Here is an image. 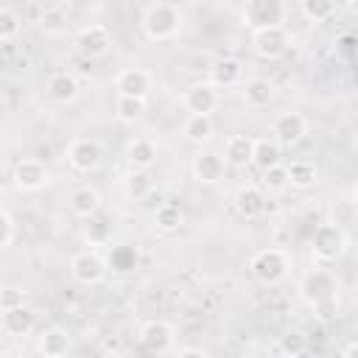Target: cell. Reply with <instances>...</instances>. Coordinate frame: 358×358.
I'll list each match as a JSON object with an SVG mask.
<instances>
[{"label":"cell","instance_id":"30","mask_svg":"<svg viewBox=\"0 0 358 358\" xmlns=\"http://www.w3.org/2000/svg\"><path fill=\"white\" fill-rule=\"evenodd\" d=\"M316 179H319V171H316L313 162H308V159H296V162L288 165V182H291V187L308 190V187L316 185Z\"/></svg>","mask_w":358,"mask_h":358},{"label":"cell","instance_id":"8","mask_svg":"<svg viewBox=\"0 0 358 358\" xmlns=\"http://www.w3.org/2000/svg\"><path fill=\"white\" fill-rule=\"evenodd\" d=\"M106 271H109L106 260L92 249H84V252L73 255V260H70V274L81 285H98L106 277Z\"/></svg>","mask_w":358,"mask_h":358},{"label":"cell","instance_id":"6","mask_svg":"<svg viewBox=\"0 0 358 358\" xmlns=\"http://www.w3.org/2000/svg\"><path fill=\"white\" fill-rule=\"evenodd\" d=\"M291 48V34L285 25H268V28H257L252 31V50L255 56L266 59V62H274V59H282Z\"/></svg>","mask_w":358,"mask_h":358},{"label":"cell","instance_id":"33","mask_svg":"<svg viewBox=\"0 0 358 358\" xmlns=\"http://www.w3.org/2000/svg\"><path fill=\"white\" fill-rule=\"evenodd\" d=\"M123 187L131 199H145L151 190H154V176L148 171H131L126 179H123Z\"/></svg>","mask_w":358,"mask_h":358},{"label":"cell","instance_id":"24","mask_svg":"<svg viewBox=\"0 0 358 358\" xmlns=\"http://www.w3.org/2000/svg\"><path fill=\"white\" fill-rule=\"evenodd\" d=\"M70 210L78 215V218H92L98 210H101V193L90 185H81L73 190L70 196Z\"/></svg>","mask_w":358,"mask_h":358},{"label":"cell","instance_id":"2","mask_svg":"<svg viewBox=\"0 0 358 358\" xmlns=\"http://www.w3.org/2000/svg\"><path fill=\"white\" fill-rule=\"evenodd\" d=\"M140 28H143V34L151 42H168V39H173V36L182 34V28H185V11H182L179 3H168V0L148 3L143 8Z\"/></svg>","mask_w":358,"mask_h":358},{"label":"cell","instance_id":"43","mask_svg":"<svg viewBox=\"0 0 358 358\" xmlns=\"http://www.w3.org/2000/svg\"><path fill=\"white\" fill-rule=\"evenodd\" d=\"M347 8H350L355 17H358V0H350V3H347Z\"/></svg>","mask_w":358,"mask_h":358},{"label":"cell","instance_id":"22","mask_svg":"<svg viewBox=\"0 0 358 358\" xmlns=\"http://www.w3.org/2000/svg\"><path fill=\"white\" fill-rule=\"evenodd\" d=\"M126 159H129L131 171H151V165L157 162V145L148 137H137L129 143Z\"/></svg>","mask_w":358,"mask_h":358},{"label":"cell","instance_id":"15","mask_svg":"<svg viewBox=\"0 0 358 358\" xmlns=\"http://www.w3.org/2000/svg\"><path fill=\"white\" fill-rule=\"evenodd\" d=\"M140 344H143L148 352L162 355V352H168V350L173 347V327H171L168 322H162V319H151V322H145L143 330H140Z\"/></svg>","mask_w":358,"mask_h":358},{"label":"cell","instance_id":"14","mask_svg":"<svg viewBox=\"0 0 358 358\" xmlns=\"http://www.w3.org/2000/svg\"><path fill=\"white\" fill-rule=\"evenodd\" d=\"M115 90L123 98H145L151 90V73L143 67H126L115 76Z\"/></svg>","mask_w":358,"mask_h":358},{"label":"cell","instance_id":"16","mask_svg":"<svg viewBox=\"0 0 358 358\" xmlns=\"http://www.w3.org/2000/svg\"><path fill=\"white\" fill-rule=\"evenodd\" d=\"M45 92H48V98H50L53 103L67 106V103H73V101L78 98V78H76L73 73H67V70L50 73L48 81H45Z\"/></svg>","mask_w":358,"mask_h":358},{"label":"cell","instance_id":"4","mask_svg":"<svg viewBox=\"0 0 358 358\" xmlns=\"http://www.w3.org/2000/svg\"><path fill=\"white\" fill-rule=\"evenodd\" d=\"M347 249V232L341 224H333V221H324L313 229L310 235V255L319 260V263H333L344 255Z\"/></svg>","mask_w":358,"mask_h":358},{"label":"cell","instance_id":"10","mask_svg":"<svg viewBox=\"0 0 358 358\" xmlns=\"http://www.w3.org/2000/svg\"><path fill=\"white\" fill-rule=\"evenodd\" d=\"M76 45L87 59H101L112 48V31L103 22H90L76 34Z\"/></svg>","mask_w":358,"mask_h":358},{"label":"cell","instance_id":"37","mask_svg":"<svg viewBox=\"0 0 358 358\" xmlns=\"http://www.w3.org/2000/svg\"><path fill=\"white\" fill-rule=\"evenodd\" d=\"M14 238H17V221L11 210H3L0 213V249H11Z\"/></svg>","mask_w":358,"mask_h":358},{"label":"cell","instance_id":"36","mask_svg":"<svg viewBox=\"0 0 358 358\" xmlns=\"http://www.w3.org/2000/svg\"><path fill=\"white\" fill-rule=\"evenodd\" d=\"M263 176V190H268V193H280V190H285L291 182H288V165H274V168H268V171H260Z\"/></svg>","mask_w":358,"mask_h":358},{"label":"cell","instance_id":"32","mask_svg":"<svg viewBox=\"0 0 358 358\" xmlns=\"http://www.w3.org/2000/svg\"><path fill=\"white\" fill-rule=\"evenodd\" d=\"M277 350L282 358H302L305 350H308V338L302 330H285L280 338H277Z\"/></svg>","mask_w":358,"mask_h":358},{"label":"cell","instance_id":"20","mask_svg":"<svg viewBox=\"0 0 358 358\" xmlns=\"http://www.w3.org/2000/svg\"><path fill=\"white\" fill-rule=\"evenodd\" d=\"M241 78H243V64H241L238 59H232V56L218 59V62H213V67H210V84L218 87V90L235 87V84H241Z\"/></svg>","mask_w":358,"mask_h":358},{"label":"cell","instance_id":"41","mask_svg":"<svg viewBox=\"0 0 358 358\" xmlns=\"http://www.w3.org/2000/svg\"><path fill=\"white\" fill-rule=\"evenodd\" d=\"M179 358H210V352L201 350V347H187V350L179 352Z\"/></svg>","mask_w":358,"mask_h":358},{"label":"cell","instance_id":"31","mask_svg":"<svg viewBox=\"0 0 358 358\" xmlns=\"http://www.w3.org/2000/svg\"><path fill=\"white\" fill-rule=\"evenodd\" d=\"M145 109H148L145 98H123V95H117V101H115V117L120 123H137V120H143Z\"/></svg>","mask_w":358,"mask_h":358},{"label":"cell","instance_id":"42","mask_svg":"<svg viewBox=\"0 0 358 358\" xmlns=\"http://www.w3.org/2000/svg\"><path fill=\"white\" fill-rule=\"evenodd\" d=\"M341 358H358V341H352L347 350H344V355Z\"/></svg>","mask_w":358,"mask_h":358},{"label":"cell","instance_id":"21","mask_svg":"<svg viewBox=\"0 0 358 358\" xmlns=\"http://www.w3.org/2000/svg\"><path fill=\"white\" fill-rule=\"evenodd\" d=\"M36 350L42 358H64L70 350V333L64 327H48L36 338Z\"/></svg>","mask_w":358,"mask_h":358},{"label":"cell","instance_id":"23","mask_svg":"<svg viewBox=\"0 0 358 358\" xmlns=\"http://www.w3.org/2000/svg\"><path fill=\"white\" fill-rule=\"evenodd\" d=\"M252 165H257L260 171H268L274 165H282V145L274 137H257L255 140V157Z\"/></svg>","mask_w":358,"mask_h":358},{"label":"cell","instance_id":"12","mask_svg":"<svg viewBox=\"0 0 358 358\" xmlns=\"http://www.w3.org/2000/svg\"><path fill=\"white\" fill-rule=\"evenodd\" d=\"M271 134L280 145L291 148V145H299L308 134V120L302 112H282L274 117V126H271Z\"/></svg>","mask_w":358,"mask_h":358},{"label":"cell","instance_id":"9","mask_svg":"<svg viewBox=\"0 0 358 358\" xmlns=\"http://www.w3.org/2000/svg\"><path fill=\"white\" fill-rule=\"evenodd\" d=\"M50 182V171L42 159L36 157H25L14 165V187L22 193H36Z\"/></svg>","mask_w":358,"mask_h":358},{"label":"cell","instance_id":"7","mask_svg":"<svg viewBox=\"0 0 358 358\" xmlns=\"http://www.w3.org/2000/svg\"><path fill=\"white\" fill-rule=\"evenodd\" d=\"M182 103L190 115H204V117H213V112L221 106V92L218 87H213L210 81H196L185 90L182 95Z\"/></svg>","mask_w":358,"mask_h":358},{"label":"cell","instance_id":"5","mask_svg":"<svg viewBox=\"0 0 358 358\" xmlns=\"http://www.w3.org/2000/svg\"><path fill=\"white\" fill-rule=\"evenodd\" d=\"M285 14H288V6L282 0H246L241 8V22L257 31L268 25H282Z\"/></svg>","mask_w":358,"mask_h":358},{"label":"cell","instance_id":"25","mask_svg":"<svg viewBox=\"0 0 358 358\" xmlns=\"http://www.w3.org/2000/svg\"><path fill=\"white\" fill-rule=\"evenodd\" d=\"M274 101V84L268 78H249L243 84V103L252 109H263Z\"/></svg>","mask_w":358,"mask_h":358},{"label":"cell","instance_id":"35","mask_svg":"<svg viewBox=\"0 0 358 358\" xmlns=\"http://www.w3.org/2000/svg\"><path fill=\"white\" fill-rule=\"evenodd\" d=\"M299 8L310 22H324V20H330L336 14V3L333 0H302Z\"/></svg>","mask_w":358,"mask_h":358},{"label":"cell","instance_id":"28","mask_svg":"<svg viewBox=\"0 0 358 358\" xmlns=\"http://www.w3.org/2000/svg\"><path fill=\"white\" fill-rule=\"evenodd\" d=\"M39 31L45 36H62L67 31V11H64V6H48L39 14Z\"/></svg>","mask_w":358,"mask_h":358},{"label":"cell","instance_id":"44","mask_svg":"<svg viewBox=\"0 0 358 358\" xmlns=\"http://www.w3.org/2000/svg\"><path fill=\"white\" fill-rule=\"evenodd\" d=\"M352 210H355V213H358V187H355V190H352Z\"/></svg>","mask_w":358,"mask_h":358},{"label":"cell","instance_id":"19","mask_svg":"<svg viewBox=\"0 0 358 358\" xmlns=\"http://www.w3.org/2000/svg\"><path fill=\"white\" fill-rule=\"evenodd\" d=\"M235 210L243 215V218H260L266 213V193L257 187V185H243L238 193H235Z\"/></svg>","mask_w":358,"mask_h":358},{"label":"cell","instance_id":"11","mask_svg":"<svg viewBox=\"0 0 358 358\" xmlns=\"http://www.w3.org/2000/svg\"><path fill=\"white\" fill-rule=\"evenodd\" d=\"M101 159H103V148L92 137H78L67 145V162H70V168H76L81 173L95 171L101 165Z\"/></svg>","mask_w":358,"mask_h":358},{"label":"cell","instance_id":"13","mask_svg":"<svg viewBox=\"0 0 358 358\" xmlns=\"http://www.w3.org/2000/svg\"><path fill=\"white\" fill-rule=\"evenodd\" d=\"M190 173L199 185H218L227 173V162L215 151H196V157L190 159Z\"/></svg>","mask_w":358,"mask_h":358},{"label":"cell","instance_id":"17","mask_svg":"<svg viewBox=\"0 0 358 358\" xmlns=\"http://www.w3.org/2000/svg\"><path fill=\"white\" fill-rule=\"evenodd\" d=\"M0 327H3L6 336H11V338H22V336H28V333L36 327V313H34V308H28V305L14 308V310H3V316H0Z\"/></svg>","mask_w":358,"mask_h":358},{"label":"cell","instance_id":"1","mask_svg":"<svg viewBox=\"0 0 358 358\" xmlns=\"http://www.w3.org/2000/svg\"><path fill=\"white\" fill-rule=\"evenodd\" d=\"M338 291H341L338 277L330 268H310L299 280V296L322 324H330L338 319V310H341Z\"/></svg>","mask_w":358,"mask_h":358},{"label":"cell","instance_id":"38","mask_svg":"<svg viewBox=\"0 0 358 358\" xmlns=\"http://www.w3.org/2000/svg\"><path fill=\"white\" fill-rule=\"evenodd\" d=\"M22 288H14V285H6L0 291V310H14V308H22Z\"/></svg>","mask_w":358,"mask_h":358},{"label":"cell","instance_id":"3","mask_svg":"<svg viewBox=\"0 0 358 358\" xmlns=\"http://www.w3.org/2000/svg\"><path fill=\"white\" fill-rule=\"evenodd\" d=\"M288 268H291V257L277 249V246H268V249H260L252 255L249 260V271L257 282L263 285H280L285 277H288Z\"/></svg>","mask_w":358,"mask_h":358},{"label":"cell","instance_id":"26","mask_svg":"<svg viewBox=\"0 0 358 358\" xmlns=\"http://www.w3.org/2000/svg\"><path fill=\"white\" fill-rule=\"evenodd\" d=\"M182 224H185V213H182L179 204L165 201V204H159V207L154 210V229H157V232L173 235V232L182 229Z\"/></svg>","mask_w":358,"mask_h":358},{"label":"cell","instance_id":"40","mask_svg":"<svg viewBox=\"0 0 358 358\" xmlns=\"http://www.w3.org/2000/svg\"><path fill=\"white\" fill-rule=\"evenodd\" d=\"M87 238H90L92 243L106 241V221H92V224L87 227Z\"/></svg>","mask_w":358,"mask_h":358},{"label":"cell","instance_id":"34","mask_svg":"<svg viewBox=\"0 0 358 358\" xmlns=\"http://www.w3.org/2000/svg\"><path fill=\"white\" fill-rule=\"evenodd\" d=\"M20 31H22V17H20L14 8L3 6V8H0V42H3V45H11Z\"/></svg>","mask_w":358,"mask_h":358},{"label":"cell","instance_id":"27","mask_svg":"<svg viewBox=\"0 0 358 358\" xmlns=\"http://www.w3.org/2000/svg\"><path fill=\"white\" fill-rule=\"evenodd\" d=\"M106 266H109L115 274H131V271L140 266V255H137V249H134V246L120 243V246H112Z\"/></svg>","mask_w":358,"mask_h":358},{"label":"cell","instance_id":"39","mask_svg":"<svg viewBox=\"0 0 358 358\" xmlns=\"http://www.w3.org/2000/svg\"><path fill=\"white\" fill-rule=\"evenodd\" d=\"M336 53L338 56H355L358 53V36L355 34H341L338 39H336Z\"/></svg>","mask_w":358,"mask_h":358},{"label":"cell","instance_id":"18","mask_svg":"<svg viewBox=\"0 0 358 358\" xmlns=\"http://www.w3.org/2000/svg\"><path fill=\"white\" fill-rule=\"evenodd\" d=\"M252 157H255V137H249V134L227 137V143H224V162L227 165L246 168V165H252Z\"/></svg>","mask_w":358,"mask_h":358},{"label":"cell","instance_id":"29","mask_svg":"<svg viewBox=\"0 0 358 358\" xmlns=\"http://www.w3.org/2000/svg\"><path fill=\"white\" fill-rule=\"evenodd\" d=\"M182 134L187 143H207L213 137V117H204V115H187L185 126H182Z\"/></svg>","mask_w":358,"mask_h":358}]
</instances>
